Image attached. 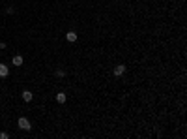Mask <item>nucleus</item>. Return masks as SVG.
Masks as SVG:
<instances>
[{
    "label": "nucleus",
    "instance_id": "f257e3e1",
    "mask_svg": "<svg viewBox=\"0 0 187 139\" xmlns=\"http://www.w3.org/2000/svg\"><path fill=\"white\" fill-rule=\"evenodd\" d=\"M17 124H19V128H21V130H26V132H30V130H32V124H30V120L26 117H21L17 120Z\"/></svg>",
    "mask_w": 187,
    "mask_h": 139
},
{
    "label": "nucleus",
    "instance_id": "f03ea898",
    "mask_svg": "<svg viewBox=\"0 0 187 139\" xmlns=\"http://www.w3.org/2000/svg\"><path fill=\"white\" fill-rule=\"evenodd\" d=\"M125 70H127V66H125V64H118L116 68H114V71H112L114 77H122V75L125 73Z\"/></svg>",
    "mask_w": 187,
    "mask_h": 139
},
{
    "label": "nucleus",
    "instance_id": "7ed1b4c3",
    "mask_svg": "<svg viewBox=\"0 0 187 139\" xmlns=\"http://www.w3.org/2000/svg\"><path fill=\"white\" fill-rule=\"evenodd\" d=\"M77 38H79V36H77V32H73V30H69V32H66V39H67V41H69V43L77 41Z\"/></svg>",
    "mask_w": 187,
    "mask_h": 139
},
{
    "label": "nucleus",
    "instance_id": "20e7f679",
    "mask_svg": "<svg viewBox=\"0 0 187 139\" xmlns=\"http://www.w3.org/2000/svg\"><path fill=\"white\" fill-rule=\"evenodd\" d=\"M8 73H10V68L6 64H0V77H8Z\"/></svg>",
    "mask_w": 187,
    "mask_h": 139
},
{
    "label": "nucleus",
    "instance_id": "39448f33",
    "mask_svg": "<svg viewBox=\"0 0 187 139\" xmlns=\"http://www.w3.org/2000/svg\"><path fill=\"white\" fill-rule=\"evenodd\" d=\"M11 64H13V66H23V57H21V55H15L13 60H11Z\"/></svg>",
    "mask_w": 187,
    "mask_h": 139
},
{
    "label": "nucleus",
    "instance_id": "423d86ee",
    "mask_svg": "<svg viewBox=\"0 0 187 139\" xmlns=\"http://www.w3.org/2000/svg\"><path fill=\"white\" fill-rule=\"evenodd\" d=\"M32 98H34V94H32L30 90H25V92H23V100L25 102H32Z\"/></svg>",
    "mask_w": 187,
    "mask_h": 139
},
{
    "label": "nucleus",
    "instance_id": "0eeeda50",
    "mask_svg": "<svg viewBox=\"0 0 187 139\" xmlns=\"http://www.w3.org/2000/svg\"><path fill=\"white\" fill-rule=\"evenodd\" d=\"M66 100H67V96L64 92H58L56 94V102H58V104H66Z\"/></svg>",
    "mask_w": 187,
    "mask_h": 139
},
{
    "label": "nucleus",
    "instance_id": "6e6552de",
    "mask_svg": "<svg viewBox=\"0 0 187 139\" xmlns=\"http://www.w3.org/2000/svg\"><path fill=\"white\" fill-rule=\"evenodd\" d=\"M54 75H56V77H64V75H66V71H64V70H60V68H58L56 71H54Z\"/></svg>",
    "mask_w": 187,
    "mask_h": 139
},
{
    "label": "nucleus",
    "instance_id": "1a4fd4ad",
    "mask_svg": "<svg viewBox=\"0 0 187 139\" xmlns=\"http://www.w3.org/2000/svg\"><path fill=\"white\" fill-rule=\"evenodd\" d=\"M8 137H10V133H8V132H0V139H8Z\"/></svg>",
    "mask_w": 187,
    "mask_h": 139
},
{
    "label": "nucleus",
    "instance_id": "9d476101",
    "mask_svg": "<svg viewBox=\"0 0 187 139\" xmlns=\"http://www.w3.org/2000/svg\"><path fill=\"white\" fill-rule=\"evenodd\" d=\"M13 11H15V10H13V6H10V8H6V13H13Z\"/></svg>",
    "mask_w": 187,
    "mask_h": 139
},
{
    "label": "nucleus",
    "instance_id": "9b49d317",
    "mask_svg": "<svg viewBox=\"0 0 187 139\" xmlns=\"http://www.w3.org/2000/svg\"><path fill=\"white\" fill-rule=\"evenodd\" d=\"M2 49H6V43H4V41H0V51H2Z\"/></svg>",
    "mask_w": 187,
    "mask_h": 139
}]
</instances>
